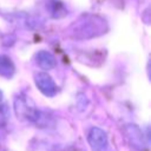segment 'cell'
I'll use <instances>...</instances> for the list:
<instances>
[{"label": "cell", "mask_w": 151, "mask_h": 151, "mask_svg": "<svg viewBox=\"0 0 151 151\" xmlns=\"http://www.w3.org/2000/svg\"><path fill=\"white\" fill-rule=\"evenodd\" d=\"M15 72L13 61L7 55H0V76L11 78Z\"/></svg>", "instance_id": "52a82bcc"}, {"label": "cell", "mask_w": 151, "mask_h": 151, "mask_svg": "<svg viewBox=\"0 0 151 151\" xmlns=\"http://www.w3.org/2000/svg\"><path fill=\"white\" fill-rule=\"evenodd\" d=\"M1 98H2V94H1V91H0V101H1Z\"/></svg>", "instance_id": "ba28073f"}, {"label": "cell", "mask_w": 151, "mask_h": 151, "mask_svg": "<svg viewBox=\"0 0 151 151\" xmlns=\"http://www.w3.org/2000/svg\"><path fill=\"white\" fill-rule=\"evenodd\" d=\"M87 142L92 151H106L109 140L107 134L99 127H92L87 134Z\"/></svg>", "instance_id": "7a4b0ae2"}, {"label": "cell", "mask_w": 151, "mask_h": 151, "mask_svg": "<svg viewBox=\"0 0 151 151\" xmlns=\"http://www.w3.org/2000/svg\"><path fill=\"white\" fill-rule=\"evenodd\" d=\"M14 110L18 117L26 119L35 124L37 126H47L48 125V116L38 110L37 107L29 105L25 97H18L14 101Z\"/></svg>", "instance_id": "6da1fadb"}, {"label": "cell", "mask_w": 151, "mask_h": 151, "mask_svg": "<svg viewBox=\"0 0 151 151\" xmlns=\"http://www.w3.org/2000/svg\"><path fill=\"white\" fill-rule=\"evenodd\" d=\"M125 133L129 138V142L134 146V147H143L144 146V138L143 133L139 130L138 126L136 125H126L125 126Z\"/></svg>", "instance_id": "5b68a950"}, {"label": "cell", "mask_w": 151, "mask_h": 151, "mask_svg": "<svg viewBox=\"0 0 151 151\" xmlns=\"http://www.w3.org/2000/svg\"><path fill=\"white\" fill-rule=\"evenodd\" d=\"M34 81H35V85L39 88V91L47 97H53L58 91L57 84L54 83L52 77L46 72L37 73L34 76Z\"/></svg>", "instance_id": "3957f363"}, {"label": "cell", "mask_w": 151, "mask_h": 151, "mask_svg": "<svg viewBox=\"0 0 151 151\" xmlns=\"http://www.w3.org/2000/svg\"><path fill=\"white\" fill-rule=\"evenodd\" d=\"M97 17H90V18H85V21L81 22L79 25L78 32L81 34V38H91V37H96L98 34L103 33V27L105 25V21H99V24L94 22V19Z\"/></svg>", "instance_id": "277c9868"}, {"label": "cell", "mask_w": 151, "mask_h": 151, "mask_svg": "<svg viewBox=\"0 0 151 151\" xmlns=\"http://www.w3.org/2000/svg\"><path fill=\"white\" fill-rule=\"evenodd\" d=\"M35 61L40 68L46 70V71L52 70L57 64L54 55L50 53L48 51H39L35 55Z\"/></svg>", "instance_id": "8992f818"}]
</instances>
